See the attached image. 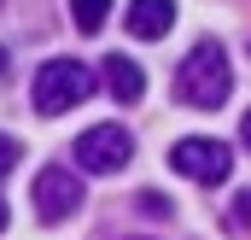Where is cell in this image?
Returning a JSON list of instances; mask_svg holds the SVG:
<instances>
[{
  "label": "cell",
  "instance_id": "1",
  "mask_svg": "<svg viewBox=\"0 0 251 240\" xmlns=\"http://www.w3.org/2000/svg\"><path fill=\"white\" fill-rule=\"evenodd\" d=\"M228 88H234V70H228L222 41H199L176 70V100H187L193 112H216L228 100Z\"/></svg>",
  "mask_w": 251,
  "mask_h": 240
},
{
  "label": "cell",
  "instance_id": "7",
  "mask_svg": "<svg viewBox=\"0 0 251 240\" xmlns=\"http://www.w3.org/2000/svg\"><path fill=\"white\" fill-rule=\"evenodd\" d=\"M105 88H111L117 106H134V100L146 94V70L134 59H123V53H111V59H105Z\"/></svg>",
  "mask_w": 251,
  "mask_h": 240
},
{
  "label": "cell",
  "instance_id": "12",
  "mask_svg": "<svg viewBox=\"0 0 251 240\" xmlns=\"http://www.w3.org/2000/svg\"><path fill=\"white\" fill-rule=\"evenodd\" d=\"M6 70H12V59H6V47H0V82H6Z\"/></svg>",
  "mask_w": 251,
  "mask_h": 240
},
{
  "label": "cell",
  "instance_id": "4",
  "mask_svg": "<svg viewBox=\"0 0 251 240\" xmlns=\"http://www.w3.org/2000/svg\"><path fill=\"white\" fill-rule=\"evenodd\" d=\"M170 164H176L181 176L204 181V187H216V181H222L228 170H234V152H228L222 141H210V135H187V141H176Z\"/></svg>",
  "mask_w": 251,
  "mask_h": 240
},
{
  "label": "cell",
  "instance_id": "6",
  "mask_svg": "<svg viewBox=\"0 0 251 240\" xmlns=\"http://www.w3.org/2000/svg\"><path fill=\"white\" fill-rule=\"evenodd\" d=\"M128 35H140V41H164L170 35V24H176V0H128Z\"/></svg>",
  "mask_w": 251,
  "mask_h": 240
},
{
  "label": "cell",
  "instance_id": "14",
  "mask_svg": "<svg viewBox=\"0 0 251 240\" xmlns=\"http://www.w3.org/2000/svg\"><path fill=\"white\" fill-rule=\"evenodd\" d=\"M0 235H6V199H0Z\"/></svg>",
  "mask_w": 251,
  "mask_h": 240
},
{
  "label": "cell",
  "instance_id": "11",
  "mask_svg": "<svg viewBox=\"0 0 251 240\" xmlns=\"http://www.w3.org/2000/svg\"><path fill=\"white\" fill-rule=\"evenodd\" d=\"M234 223H240V229H251V187L234 199Z\"/></svg>",
  "mask_w": 251,
  "mask_h": 240
},
{
  "label": "cell",
  "instance_id": "3",
  "mask_svg": "<svg viewBox=\"0 0 251 240\" xmlns=\"http://www.w3.org/2000/svg\"><path fill=\"white\" fill-rule=\"evenodd\" d=\"M29 199H35V217L41 223H70L76 205H82V181H76V170H64V164H47L41 176L29 181Z\"/></svg>",
  "mask_w": 251,
  "mask_h": 240
},
{
  "label": "cell",
  "instance_id": "13",
  "mask_svg": "<svg viewBox=\"0 0 251 240\" xmlns=\"http://www.w3.org/2000/svg\"><path fill=\"white\" fill-rule=\"evenodd\" d=\"M240 135H246V147H251V112H246V123H240Z\"/></svg>",
  "mask_w": 251,
  "mask_h": 240
},
{
  "label": "cell",
  "instance_id": "5",
  "mask_svg": "<svg viewBox=\"0 0 251 240\" xmlns=\"http://www.w3.org/2000/svg\"><path fill=\"white\" fill-rule=\"evenodd\" d=\"M128 129L123 123H100V129H88L82 141H76V164L82 170H94V176H117L128 164Z\"/></svg>",
  "mask_w": 251,
  "mask_h": 240
},
{
  "label": "cell",
  "instance_id": "10",
  "mask_svg": "<svg viewBox=\"0 0 251 240\" xmlns=\"http://www.w3.org/2000/svg\"><path fill=\"white\" fill-rule=\"evenodd\" d=\"M24 152H18V141L12 135H0V176H12V164H18Z\"/></svg>",
  "mask_w": 251,
  "mask_h": 240
},
{
  "label": "cell",
  "instance_id": "8",
  "mask_svg": "<svg viewBox=\"0 0 251 240\" xmlns=\"http://www.w3.org/2000/svg\"><path fill=\"white\" fill-rule=\"evenodd\" d=\"M105 12H111V0H70V18H76V30H82V35H100Z\"/></svg>",
  "mask_w": 251,
  "mask_h": 240
},
{
  "label": "cell",
  "instance_id": "2",
  "mask_svg": "<svg viewBox=\"0 0 251 240\" xmlns=\"http://www.w3.org/2000/svg\"><path fill=\"white\" fill-rule=\"evenodd\" d=\"M94 94V70L76 59H53L35 70V88H29V100H35V112L41 118H59V112H70L76 100H88Z\"/></svg>",
  "mask_w": 251,
  "mask_h": 240
},
{
  "label": "cell",
  "instance_id": "9",
  "mask_svg": "<svg viewBox=\"0 0 251 240\" xmlns=\"http://www.w3.org/2000/svg\"><path fill=\"white\" fill-rule=\"evenodd\" d=\"M134 205H140V211H146V217H152V223H164V217H170V199H164V193H158V187H146V193H140V199H134Z\"/></svg>",
  "mask_w": 251,
  "mask_h": 240
}]
</instances>
